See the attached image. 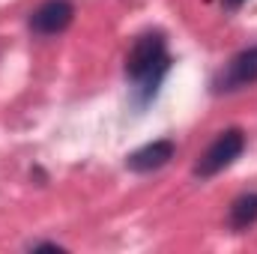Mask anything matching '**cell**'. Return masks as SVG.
Here are the masks:
<instances>
[{
    "label": "cell",
    "mask_w": 257,
    "mask_h": 254,
    "mask_svg": "<svg viewBox=\"0 0 257 254\" xmlns=\"http://www.w3.org/2000/svg\"><path fill=\"white\" fill-rule=\"evenodd\" d=\"M168 69H171V54H168L165 33L159 30L141 33L126 54V78L135 84L138 105H147L150 99H156L159 84L165 81Z\"/></svg>",
    "instance_id": "1"
},
{
    "label": "cell",
    "mask_w": 257,
    "mask_h": 254,
    "mask_svg": "<svg viewBox=\"0 0 257 254\" xmlns=\"http://www.w3.org/2000/svg\"><path fill=\"white\" fill-rule=\"evenodd\" d=\"M245 150V132L242 129H224L194 162V177L209 180L215 174H221L224 168H230Z\"/></svg>",
    "instance_id": "2"
},
{
    "label": "cell",
    "mask_w": 257,
    "mask_h": 254,
    "mask_svg": "<svg viewBox=\"0 0 257 254\" xmlns=\"http://www.w3.org/2000/svg\"><path fill=\"white\" fill-rule=\"evenodd\" d=\"M257 84V45L239 51L230 63L224 66L215 78H212V93L221 96V93H236V90H245Z\"/></svg>",
    "instance_id": "3"
},
{
    "label": "cell",
    "mask_w": 257,
    "mask_h": 254,
    "mask_svg": "<svg viewBox=\"0 0 257 254\" xmlns=\"http://www.w3.org/2000/svg\"><path fill=\"white\" fill-rule=\"evenodd\" d=\"M72 18H75V6L69 0H45L30 12L27 24L36 36H57L72 24Z\"/></svg>",
    "instance_id": "4"
},
{
    "label": "cell",
    "mask_w": 257,
    "mask_h": 254,
    "mask_svg": "<svg viewBox=\"0 0 257 254\" xmlns=\"http://www.w3.org/2000/svg\"><path fill=\"white\" fill-rule=\"evenodd\" d=\"M177 156V144L171 138H159L153 144H144L141 150L126 156V168L132 174H153L159 168H165L171 159Z\"/></svg>",
    "instance_id": "5"
},
{
    "label": "cell",
    "mask_w": 257,
    "mask_h": 254,
    "mask_svg": "<svg viewBox=\"0 0 257 254\" xmlns=\"http://www.w3.org/2000/svg\"><path fill=\"white\" fill-rule=\"evenodd\" d=\"M227 224L242 233L248 230L251 224H257V191H248V194H239L233 203H230V212H227Z\"/></svg>",
    "instance_id": "6"
},
{
    "label": "cell",
    "mask_w": 257,
    "mask_h": 254,
    "mask_svg": "<svg viewBox=\"0 0 257 254\" xmlns=\"http://www.w3.org/2000/svg\"><path fill=\"white\" fill-rule=\"evenodd\" d=\"M30 251H66L57 242H30Z\"/></svg>",
    "instance_id": "7"
},
{
    "label": "cell",
    "mask_w": 257,
    "mask_h": 254,
    "mask_svg": "<svg viewBox=\"0 0 257 254\" xmlns=\"http://www.w3.org/2000/svg\"><path fill=\"white\" fill-rule=\"evenodd\" d=\"M242 3H245V0H221V6H224V9H230V12L242 9Z\"/></svg>",
    "instance_id": "8"
}]
</instances>
